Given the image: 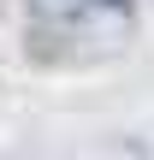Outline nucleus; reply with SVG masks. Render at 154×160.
<instances>
[{"mask_svg":"<svg viewBox=\"0 0 154 160\" xmlns=\"http://www.w3.org/2000/svg\"><path fill=\"white\" fill-rule=\"evenodd\" d=\"M42 24H59V30H77V24H125L137 6L131 0H24Z\"/></svg>","mask_w":154,"mask_h":160,"instance_id":"f257e3e1","label":"nucleus"}]
</instances>
